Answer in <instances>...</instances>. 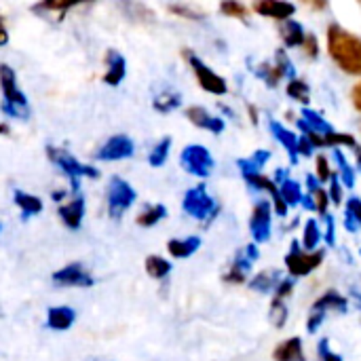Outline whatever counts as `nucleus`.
Here are the masks:
<instances>
[{
  "instance_id": "nucleus-1",
  "label": "nucleus",
  "mask_w": 361,
  "mask_h": 361,
  "mask_svg": "<svg viewBox=\"0 0 361 361\" xmlns=\"http://www.w3.org/2000/svg\"><path fill=\"white\" fill-rule=\"evenodd\" d=\"M328 53L332 61L349 76H361V36L338 23L328 25Z\"/></svg>"
},
{
  "instance_id": "nucleus-2",
  "label": "nucleus",
  "mask_w": 361,
  "mask_h": 361,
  "mask_svg": "<svg viewBox=\"0 0 361 361\" xmlns=\"http://www.w3.org/2000/svg\"><path fill=\"white\" fill-rule=\"evenodd\" d=\"M0 91H2V112L13 118H27V97L17 85V74L8 63H0Z\"/></svg>"
},
{
  "instance_id": "nucleus-3",
  "label": "nucleus",
  "mask_w": 361,
  "mask_h": 361,
  "mask_svg": "<svg viewBox=\"0 0 361 361\" xmlns=\"http://www.w3.org/2000/svg\"><path fill=\"white\" fill-rule=\"evenodd\" d=\"M47 157L53 165H57L68 178H70V186L74 192H78V182L80 178H89L95 180L99 178V171L91 165L80 163L74 154H70L66 148H55V146H47Z\"/></svg>"
},
{
  "instance_id": "nucleus-4",
  "label": "nucleus",
  "mask_w": 361,
  "mask_h": 361,
  "mask_svg": "<svg viewBox=\"0 0 361 361\" xmlns=\"http://www.w3.org/2000/svg\"><path fill=\"white\" fill-rule=\"evenodd\" d=\"M324 258H326L324 250L307 252L300 241H292V247L286 256V269L292 277H307L322 267Z\"/></svg>"
},
{
  "instance_id": "nucleus-5",
  "label": "nucleus",
  "mask_w": 361,
  "mask_h": 361,
  "mask_svg": "<svg viewBox=\"0 0 361 361\" xmlns=\"http://www.w3.org/2000/svg\"><path fill=\"white\" fill-rule=\"evenodd\" d=\"M184 59L188 61V66H190V70H192V74H195V78H197V82H199V87L203 91H207L212 95H226L228 93L226 80L218 72H214L199 55H195L190 49H186Z\"/></svg>"
},
{
  "instance_id": "nucleus-6",
  "label": "nucleus",
  "mask_w": 361,
  "mask_h": 361,
  "mask_svg": "<svg viewBox=\"0 0 361 361\" xmlns=\"http://www.w3.org/2000/svg\"><path fill=\"white\" fill-rule=\"evenodd\" d=\"M182 207H184V212H186L190 218L201 220V222H209V220L216 216V212H218L216 201L209 197V192H207V188H205L203 184H199V186L186 190L184 201H182Z\"/></svg>"
},
{
  "instance_id": "nucleus-7",
  "label": "nucleus",
  "mask_w": 361,
  "mask_h": 361,
  "mask_svg": "<svg viewBox=\"0 0 361 361\" xmlns=\"http://www.w3.org/2000/svg\"><path fill=\"white\" fill-rule=\"evenodd\" d=\"M135 190L129 182L123 178H112L108 184V214L110 218L118 220L133 203H135Z\"/></svg>"
},
{
  "instance_id": "nucleus-8",
  "label": "nucleus",
  "mask_w": 361,
  "mask_h": 361,
  "mask_svg": "<svg viewBox=\"0 0 361 361\" xmlns=\"http://www.w3.org/2000/svg\"><path fill=\"white\" fill-rule=\"evenodd\" d=\"M180 163L190 176H197V178H207L214 171V157L201 144L186 146L180 154Z\"/></svg>"
},
{
  "instance_id": "nucleus-9",
  "label": "nucleus",
  "mask_w": 361,
  "mask_h": 361,
  "mask_svg": "<svg viewBox=\"0 0 361 361\" xmlns=\"http://www.w3.org/2000/svg\"><path fill=\"white\" fill-rule=\"evenodd\" d=\"M256 74L267 82V87H277L281 78H294L296 76V70L286 53V49H277L275 53V61H264L260 63V68H256Z\"/></svg>"
},
{
  "instance_id": "nucleus-10",
  "label": "nucleus",
  "mask_w": 361,
  "mask_h": 361,
  "mask_svg": "<svg viewBox=\"0 0 361 361\" xmlns=\"http://www.w3.org/2000/svg\"><path fill=\"white\" fill-rule=\"evenodd\" d=\"M250 233L256 243H267L273 233V205L267 199H260L254 205L252 218H250Z\"/></svg>"
},
{
  "instance_id": "nucleus-11",
  "label": "nucleus",
  "mask_w": 361,
  "mask_h": 361,
  "mask_svg": "<svg viewBox=\"0 0 361 361\" xmlns=\"http://www.w3.org/2000/svg\"><path fill=\"white\" fill-rule=\"evenodd\" d=\"M258 256H260V252H258V245L256 243H250L243 250H239V254L233 260L228 273L224 275V281L226 283H235V286L245 283L247 281V275H250V271L254 267V262L258 260Z\"/></svg>"
},
{
  "instance_id": "nucleus-12",
  "label": "nucleus",
  "mask_w": 361,
  "mask_h": 361,
  "mask_svg": "<svg viewBox=\"0 0 361 361\" xmlns=\"http://www.w3.org/2000/svg\"><path fill=\"white\" fill-rule=\"evenodd\" d=\"M53 283L59 288H91L95 283V279L80 262H74V264H68V267L55 271Z\"/></svg>"
},
{
  "instance_id": "nucleus-13",
  "label": "nucleus",
  "mask_w": 361,
  "mask_h": 361,
  "mask_svg": "<svg viewBox=\"0 0 361 361\" xmlns=\"http://www.w3.org/2000/svg\"><path fill=\"white\" fill-rule=\"evenodd\" d=\"M135 144L129 135H112L97 152L99 161H123L133 157Z\"/></svg>"
},
{
  "instance_id": "nucleus-14",
  "label": "nucleus",
  "mask_w": 361,
  "mask_h": 361,
  "mask_svg": "<svg viewBox=\"0 0 361 361\" xmlns=\"http://www.w3.org/2000/svg\"><path fill=\"white\" fill-rule=\"evenodd\" d=\"M252 8L256 15H262L275 21H288L296 13V4L288 0H254Z\"/></svg>"
},
{
  "instance_id": "nucleus-15",
  "label": "nucleus",
  "mask_w": 361,
  "mask_h": 361,
  "mask_svg": "<svg viewBox=\"0 0 361 361\" xmlns=\"http://www.w3.org/2000/svg\"><path fill=\"white\" fill-rule=\"evenodd\" d=\"M184 114H186V118H188L195 127L205 129V131L216 133V135H220V133L224 131V127H226L224 118L209 114L203 106H190V108H186V112H184Z\"/></svg>"
},
{
  "instance_id": "nucleus-16",
  "label": "nucleus",
  "mask_w": 361,
  "mask_h": 361,
  "mask_svg": "<svg viewBox=\"0 0 361 361\" xmlns=\"http://www.w3.org/2000/svg\"><path fill=\"white\" fill-rule=\"evenodd\" d=\"M104 63H106V70H104V82L110 85V87H116L123 82V78L127 76V61L125 57L114 51V49H108L106 51V57H104Z\"/></svg>"
},
{
  "instance_id": "nucleus-17",
  "label": "nucleus",
  "mask_w": 361,
  "mask_h": 361,
  "mask_svg": "<svg viewBox=\"0 0 361 361\" xmlns=\"http://www.w3.org/2000/svg\"><path fill=\"white\" fill-rule=\"evenodd\" d=\"M269 129H271V133H273V137L286 148V152L290 154V161L292 163H298V135L292 131V129H288V127H283L279 121H275V118H269Z\"/></svg>"
},
{
  "instance_id": "nucleus-18",
  "label": "nucleus",
  "mask_w": 361,
  "mask_h": 361,
  "mask_svg": "<svg viewBox=\"0 0 361 361\" xmlns=\"http://www.w3.org/2000/svg\"><path fill=\"white\" fill-rule=\"evenodd\" d=\"M57 214H59L61 222H63L70 231H76V228L80 226L82 218H85V199H82V197L72 199L70 203L61 205V207L57 209Z\"/></svg>"
},
{
  "instance_id": "nucleus-19",
  "label": "nucleus",
  "mask_w": 361,
  "mask_h": 361,
  "mask_svg": "<svg viewBox=\"0 0 361 361\" xmlns=\"http://www.w3.org/2000/svg\"><path fill=\"white\" fill-rule=\"evenodd\" d=\"M76 322V313L70 307H51L47 313V328L55 330V332H63L70 330Z\"/></svg>"
},
{
  "instance_id": "nucleus-20",
  "label": "nucleus",
  "mask_w": 361,
  "mask_h": 361,
  "mask_svg": "<svg viewBox=\"0 0 361 361\" xmlns=\"http://www.w3.org/2000/svg\"><path fill=\"white\" fill-rule=\"evenodd\" d=\"M275 361H307L305 360V349H302V338L292 336L283 343H279L273 351Z\"/></svg>"
},
{
  "instance_id": "nucleus-21",
  "label": "nucleus",
  "mask_w": 361,
  "mask_h": 361,
  "mask_svg": "<svg viewBox=\"0 0 361 361\" xmlns=\"http://www.w3.org/2000/svg\"><path fill=\"white\" fill-rule=\"evenodd\" d=\"M347 307H349L347 298H345L343 294H338L336 290H330V292L322 294V296L313 302L311 311H322V313H326V315H328L330 311L347 313Z\"/></svg>"
},
{
  "instance_id": "nucleus-22",
  "label": "nucleus",
  "mask_w": 361,
  "mask_h": 361,
  "mask_svg": "<svg viewBox=\"0 0 361 361\" xmlns=\"http://www.w3.org/2000/svg\"><path fill=\"white\" fill-rule=\"evenodd\" d=\"M279 36H281V40H283V44L288 49H294V47H302V42L307 38V32H305L302 23H298L296 19H288V21H281Z\"/></svg>"
},
{
  "instance_id": "nucleus-23",
  "label": "nucleus",
  "mask_w": 361,
  "mask_h": 361,
  "mask_svg": "<svg viewBox=\"0 0 361 361\" xmlns=\"http://www.w3.org/2000/svg\"><path fill=\"white\" fill-rule=\"evenodd\" d=\"M118 6L123 11V15L135 23H152L154 21V13L144 6L140 0H118Z\"/></svg>"
},
{
  "instance_id": "nucleus-24",
  "label": "nucleus",
  "mask_w": 361,
  "mask_h": 361,
  "mask_svg": "<svg viewBox=\"0 0 361 361\" xmlns=\"http://www.w3.org/2000/svg\"><path fill=\"white\" fill-rule=\"evenodd\" d=\"M307 186H309V195L313 197V203H315V212L326 218L328 216V209H330V195L328 190L322 186V182L315 178V176H307Z\"/></svg>"
},
{
  "instance_id": "nucleus-25",
  "label": "nucleus",
  "mask_w": 361,
  "mask_h": 361,
  "mask_svg": "<svg viewBox=\"0 0 361 361\" xmlns=\"http://www.w3.org/2000/svg\"><path fill=\"white\" fill-rule=\"evenodd\" d=\"M281 281V273L277 269H267L262 273H258L256 277L250 279V290L252 292H260V294H269V292H275V288L279 286Z\"/></svg>"
},
{
  "instance_id": "nucleus-26",
  "label": "nucleus",
  "mask_w": 361,
  "mask_h": 361,
  "mask_svg": "<svg viewBox=\"0 0 361 361\" xmlns=\"http://www.w3.org/2000/svg\"><path fill=\"white\" fill-rule=\"evenodd\" d=\"M201 247V239L199 237H184V239H171L167 241V252L171 258H190L197 250Z\"/></svg>"
},
{
  "instance_id": "nucleus-27",
  "label": "nucleus",
  "mask_w": 361,
  "mask_h": 361,
  "mask_svg": "<svg viewBox=\"0 0 361 361\" xmlns=\"http://www.w3.org/2000/svg\"><path fill=\"white\" fill-rule=\"evenodd\" d=\"M87 2H95V0H38L32 6V11L34 13H59V17H63L74 6L87 4Z\"/></svg>"
},
{
  "instance_id": "nucleus-28",
  "label": "nucleus",
  "mask_w": 361,
  "mask_h": 361,
  "mask_svg": "<svg viewBox=\"0 0 361 361\" xmlns=\"http://www.w3.org/2000/svg\"><path fill=\"white\" fill-rule=\"evenodd\" d=\"M243 180L254 188V190H260V192H269L271 199L279 195V186L275 184V180H271L269 176H264L262 171H243L241 173Z\"/></svg>"
},
{
  "instance_id": "nucleus-29",
  "label": "nucleus",
  "mask_w": 361,
  "mask_h": 361,
  "mask_svg": "<svg viewBox=\"0 0 361 361\" xmlns=\"http://www.w3.org/2000/svg\"><path fill=\"white\" fill-rule=\"evenodd\" d=\"M13 199H15V205L21 209V218L23 220H27L32 216H38L42 212V201L38 197H34V195H27L23 190H15Z\"/></svg>"
},
{
  "instance_id": "nucleus-30",
  "label": "nucleus",
  "mask_w": 361,
  "mask_h": 361,
  "mask_svg": "<svg viewBox=\"0 0 361 361\" xmlns=\"http://www.w3.org/2000/svg\"><path fill=\"white\" fill-rule=\"evenodd\" d=\"M345 228L349 233H357L361 228V199L349 197L345 203Z\"/></svg>"
},
{
  "instance_id": "nucleus-31",
  "label": "nucleus",
  "mask_w": 361,
  "mask_h": 361,
  "mask_svg": "<svg viewBox=\"0 0 361 361\" xmlns=\"http://www.w3.org/2000/svg\"><path fill=\"white\" fill-rule=\"evenodd\" d=\"M279 192H281L283 201L288 203V207L300 205V203H302V197H305L302 186H300L296 180H292V178H286V180L279 184Z\"/></svg>"
},
{
  "instance_id": "nucleus-32",
  "label": "nucleus",
  "mask_w": 361,
  "mask_h": 361,
  "mask_svg": "<svg viewBox=\"0 0 361 361\" xmlns=\"http://www.w3.org/2000/svg\"><path fill=\"white\" fill-rule=\"evenodd\" d=\"M334 161H336V165H338V178H341L343 186H345V188H353V186H355V169H353V165L349 163V159L343 154L341 148L334 150Z\"/></svg>"
},
{
  "instance_id": "nucleus-33",
  "label": "nucleus",
  "mask_w": 361,
  "mask_h": 361,
  "mask_svg": "<svg viewBox=\"0 0 361 361\" xmlns=\"http://www.w3.org/2000/svg\"><path fill=\"white\" fill-rule=\"evenodd\" d=\"M286 91H288V95H290L294 102H298V104H302V106H307V104L311 102V87H309L307 80H302V78H298V76L290 78Z\"/></svg>"
},
{
  "instance_id": "nucleus-34",
  "label": "nucleus",
  "mask_w": 361,
  "mask_h": 361,
  "mask_svg": "<svg viewBox=\"0 0 361 361\" xmlns=\"http://www.w3.org/2000/svg\"><path fill=\"white\" fill-rule=\"evenodd\" d=\"M167 216V209H165V205H148L137 218H135V222H137V226H142V228H152L154 224H159L163 218Z\"/></svg>"
},
{
  "instance_id": "nucleus-35",
  "label": "nucleus",
  "mask_w": 361,
  "mask_h": 361,
  "mask_svg": "<svg viewBox=\"0 0 361 361\" xmlns=\"http://www.w3.org/2000/svg\"><path fill=\"white\" fill-rule=\"evenodd\" d=\"M144 267H146V273L152 279H165L171 273V262L165 260V258H161V256H154V254L146 258Z\"/></svg>"
},
{
  "instance_id": "nucleus-36",
  "label": "nucleus",
  "mask_w": 361,
  "mask_h": 361,
  "mask_svg": "<svg viewBox=\"0 0 361 361\" xmlns=\"http://www.w3.org/2000/svg\"><path fill=\"white\" fill-rule=\"evenodd\" d=\"M302 121H305L313 131H317V133H322V135H328V133L334 131V127H332L319 112H315V110H311V108H302Z\"/></svg>"
},
{
  "instance_id": "nucleus-37",
  "label": "nucleus",
  "mask_w": 361,
  "mask_h": 361,
  "mask_svg": "<svg viewBox=\"0 0 361 361\" xmlns=\"http://www.w3.org/2000/svg\"><path fill=\"white\" fill-rule=\"evenodd\" d=\"M271 159V152L269 150H256L250 159H239L237 161V167L239 171H262V167L269 163Z\"/></svg>"
},
{
  "instance_id": "nucleus-38",
  "label": "nucleus",
  "mask_w": 361,
  "mask_h": 361,
  "mask_svg": "<svg viewBox=\"0 0 361 361\" xmlns=\"http://www.w3.org/2000/svg\"><path fill=\"white\" fill-rule=\"evenodd\" d=\"M180 104H182L180 93H173V91H163V93H159V95L154 97V102H152L154 110L161 112V114L173 112Z\"/></svg>"
},
{
  "instance_id": "nucleus-39",
  "label": "nucleus",
  "mask_w": 361,
  "mask_h": 361,
  "mask_svg": "<svg viewBox=\"0 0 361 361\" xmlns=\"http://www.w3.org/2000/svg\"><path fill=\"white\" fill-rule=\"evenodd\" d=\"M319 241H322V231H319V222L317 220H309L307 224H305V233H302V247L307 250V252H315L317 250V245H319Z\"/></svg>"
},
{
  "instance_id": "nucleus-40",
  "label": "nucleus",
  "mask_w": 361,
  "mask_h": 361,
  "mask_svg": "<svg viewBox=\"0 0 361 361\" xmlns=\"http://www.w3.org/2000/svg\"><path fill=\"white\" fill-rule=\"evenodd\" d=\"M220 13L224 17H231V19H239V21H247V6L239 0H222L220 2Z\"/></svg>"
},
{
  "instance_id": "nucleus-41",
  "label": "nucleus",
  "mask_w": 361,
  "mask_h": 361,
  "mask_svg": "<svg viewBox=\"0 0 361 361\" xmlns=\"http://www.w3.org/2000/svg\"><path fill=\"white\" fill-rule=\"evenodd\" d=\"M169 150H171V137L167 135V137H163L152 150H150V154H148V163L152 165V167H161V165H165V161H167V157H169Z\"/></svg>"
},
{
  "instance_id": "nucleus-42",
  "label": "nucleus",
  "mask_w": 361,
  "mask_h": 361,
  "mask_svg": "<svg viewBox=\"0 0 361 361\" xmlns=\"http://www.w3.org/2000/svg\"><path fill=\"white\" fill-rule=\"evenodd\" d=\"M269 319L273 324V328L281 330L288 322V307H286V300H277L273 298L271 302V311H269Z\"/></svg>"
},
{
  "instance_id": "nucleus-43",
  "label": "nucleus",
  "mask_w": 361,
  "mask_h": 361,
  "mask_svg": "<svg viewBox=\"0 0 361 361\" xmlns=\"http://www.w3.org/2000/svg\"><path fill=\"white\" fill-rule=\"evenodd\" d=\"M324 140H326V146H332V148H341V146L355 148L357 146V140L351 133H343V131H336V129L332 133L324 135Z\"/></svg>"
},
{
  "instance_id": "nucleus-44",
  "label": "nucleus",
  "mask_w": 361,
  "mask_h": 361,
  "mask_svg": "<svg viewBox=\"0 0 361 361\" xmlns=\"http://www.w3.org/2000/svg\"><path fill=\"white\" fill-rule=\"evenodd\" d=\"M167 11H169L171 15H176V17L190 19V21H203V19H205L203 13H199V11H195V8H190L188 4H182V2H171V4L167 6Z\"/></svg>"
},
{
  "instance_id": "nucleus-45",
  "label": "nucleus",
  "mask_w": 361,
  "mask_h": 361,
  "mask_svg": "<svg viewBox=\"0 0 361 361\" xmlns=\"http://www.w3.org/2000/svg\"><path fill=\"white\" fill-rule=\"evenodd\" d=\"M315 167H317L315 178H317L322 184H328V182H330V178L334 176V173H332V167H330L328 157H326V154H317V159H315Z\"/></svg>"
},
{
  "instance_id": "nucleus-46",
  "label": "nucleus",
  "mask_w": 361,
  "mask_h": 361,
  "mask_svg": "<svg viewBox=\"0 0 361 361\" xmlns=\"http://www.w3.org/2000/svg\"><path fill=\"white\" fill-rule=\"evenodd\" d=\"M302 53L309 57V59H317L319 57V40L315 34H307L305 42H302Z\"/></svg>"
},
{
  "instance_id": "nucleus-47",
  "label": "nucleus",
  "mask_w": 361,
  "mask_h": 361,
  "mask_svg": "<svg viewBox=\"0 0 361 361\" xmlns=\"http://www.w3.org/2000/svg\"><path fill=\"white\" fill-rule=\"evenodd\" d=\"M328 195H330V201H332L334 205H341V203H343V182H341L338 176H332V178H330Z\"/></svg>"
},
{
  "instance_id": "nucleus-48",
  "label": "nucleus",
  "mask_w": 361,
  "mask_h": 361,
  "mask_svg": "<svg viewBox=\"0 0 361 361\" xmlns=\"http://www.w3.org/2000/svg\"><path fill=\"white\" fill-rule=\"evenodd\" d=\"M317 353H319V360L322 361H345L341 355H338V353H334V351L330 349L328 338L319 341V345H317Z\"/></svg>"
},
{
  "instance_id": "nucleus-49",
  "label": "nucleus",
  "mask_w": 361,
  "mask_h": 361,
  "mask_svg": "<svg viewBox=\"0 0 361 361\" xmlns=\"http://www.w3.org/2000/svg\"><path fill=\"white\" fill-rule=\"evenodd\" d=\"M294 294V279H281L279 286L275 288V298L277 300H288Z\"/></svg>"
},
{
  "instance_id": "nucleus-50",
  "label": "nucleus",
  "mask_w": 361,
  "mask_h": 361,
  "mask_svg": "<svg viewBox=\"0 0 361 361\" xmlns=\"http://www.w3.org/2000/svg\"><path fill=\"white\" fill-rule=\"evenodd\" d=\"M324 319H326V313H322V311H311V315H309V319H307V330H309V334H315V332L322 328Z\"/></svg>"
},
{
  "instance_id": "nucleus-51",
  "label": "nucleus",
  "mask_w": 361,
  "mask_h": 361,
  "mask_svg": "<svg viewBox=\"0 0 361 361\" xmlns=\"http://www.w3.org/2000/svg\"><path fill=\"white\" fill-rule=\"evenodd\" d=\"M324 220H326V243L332 247V245H336V226H334V216H332V214H328Z\"/></svg>"
},
{
  "instance_id": "nucleus-52",
  "label": "nucleus",
  "mask_w": 361,
  "mask_h": 361,
  "mask_svg": "<svg viewBox=\"0 0 361 361\" xmlns=\"http://www.w3.org/2000/svg\"><path fill=\"white\" fill-rule=\"evenodd\" d=\"M313 150H315V146L311 144V140H309L307 135H302V137L298 140V157H300V154H302V157H311Z\"/></svg>"
},
{
  "instance_id": "nucleus-53",
  "label": "nucleus",
  "mask_w": 361,
  "mask_h": 361,
  "mask_svg": "<svg viewBox=\"0 0 361 361\" xmlns=\"http://www.w3.org/2000/svg\"><path fill=\"white\" fill-rule=\"evenodd\" d=\"M305 6H309L311 11H317V13H322V11H326L328 6H330V0H300Z\"/></svg>"
},
{
  "instance_id": "nucleus-54",
  "label": "nucleus",
  "mask_w": 361,
  "mask_h": 361,
  "mask_svg": "<svg viewBox=\"0 0 361 361\" xmlns=\"http://www.w3.org/2000/svg\"><path fill=\"white\" fill-rule=\"evenodd\" d=\"M351 102H353V106H355V110L361 112V80L353 87V91H351Z\"/></svg>"
},
{
  "instance_id": "nucleus-55",
  "label": "nucleus",
  "mask_w": 361,
  "mask_h": 361,
  "mask_svg": "<svg viewBox=\"0 0 361 361\" xmlns=\"http://www.w3.org/2000/svg\"><path fill=\"white\" fill-rule=\"evenodd\" d=\"M4 44H8V32H6L2 15H0V47H4Z\"/></svg>"
},
{
  "instance_id": "nucleus-56",
  "label": "nucleus",
  "mask_w": 361,
  "mask_h": 361,
  "mask_svg": "<svg viewBox=\"0 0 361 361\" xmlns=\"http://www.w3.org/2000/svg\"><path fill=\"white\" fill-rule=\"evenodd\" d=\"M353 152H355V163H357V169H361V146L360 144L353 148Z\"/></svg>"
},
{
  "instance_id": "nucleus-57",
  "label": "nucleus",
  "mask_w": 361,
  "mask_h": 361,
  "mask_svg": "<svg viewBox=\"0 0 361 361\" xmlns=\"http://www.w3.org/2000/svg\"><path fill=\"white\" fill-rule=\"evenodd\" d=\"M250 118H252L254 125L258 123V110H256V106H250Z\"/></svg>"
},
{
  "instance_id": "nucleus-58",
  "label": "nucleus",
  "mask_w": 361,
  "mask_h": 361,
  "mask_svg": "<svg viewBox=\"0 0 361 361\" xmlns=\"http://www.w3.org/2000/svg\"><path fill=\"white\" fill-rule=\"evenodd\" d=\"M355 298H357V300H360V302H361V294H355Z\"/></svg>"
},
{
  "instance_id": "nucleus-59",
  "label": "nucleus",
  "mask_w": 361,
  "mask_h": 361,
  "mask_svg": "<svg viewBox=\"0 0 361 361\" xmlns=\"http://www.w3.org/2000/svg\"><path fill=\"white\" fill-rule=\"evenodd\" d=\"M357 2H360V4H361V0H357Z\"/></svg>"
},
{
  "instance_id": "nucleus-60",
  "label": "nucleus",
  "mask_w": 361,
  "mask_h": 361,
  "mask_svg": "<svg viewBox=\"0 0 361 361\" xmlns=\"http://www.w3.org/2000/svg\"><path fill=\"white\" fill-rule=\"evenodd\" d=\"M360 256H361V250H360Z\"/></svg>"
},
{
  "instance_id": "nucleus-61",
  "label": "nucleus",
  "mask_w": 361,
  "mask_h": 361,
  "mask_svg": "<svg viewBox=\"0 0 361 361\" xmlns=\"http://www.w3.org/2000/svg\"><path fill=\"white\" fill-rule=\"evenodd\" d=\"M0 231H2V226H0Z\"/></svg>"
}]
</instances>
